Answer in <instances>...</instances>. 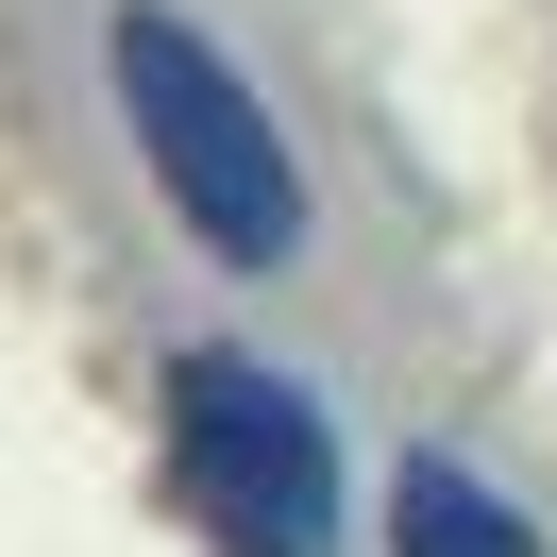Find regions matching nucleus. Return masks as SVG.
<instances>
[{"instance_id": "1", "label": "nucleus", "mask_w": 557, "mask_h": 557, "mask_svg": "<svg viewBox=\"0 0 557 557\" xmlns=\"http://www.w3.org/2000/svg\"><path fill=\"white\" fill-rule=\"evenodd\" d=\"M102 85H119V136H136L152 203H170L220 271H253V287L305 271V237H321L305 152H287L271 85H253L237 51L186 17V0H119V17H102Z\"/></svg>"}, {"instance_id": "2", "label": "nucleus", "mask_w": 557, "mask_h": 557, "mask_svg": "<svg viewBox=\"0 0 557 557\" xmlns=\"http://www.w3.org/2000/svg\"><path fill=\"white\" fill-rule=\"evenodd\" d=\"M170 490L220 557H338V422L305 372L203 338L170 355Z\"/></svg>"}, {"instance_id": "3", "label": "nucleus", "mask_w": 557, "mask_h": 557, "mask_svg": "<svg viewBox=\"0 0 557 557\" xmlns=\"http://www.w3.org/2000/svg\"><path fill=\"white\" fill-rule=\"evenodd\" d=\"M388 557H541V523H523L473 456H406V473H388Z\"/></svg>"}]
</instances>
